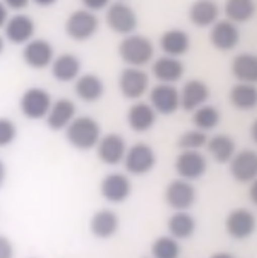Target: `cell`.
Here are the masks:
<instances>
[{
    "label": "cell",
    "instance_id": "cell-17",
    "mask_svg": "<svg viewBox=\"0 0 257 258\" xmlns=\"http://www.w3.org/2000/svg\"><path fill=\"white\" fill-rule=\"evenodd\" d=\"M97 146V157L102 163L108 166H116L123 161L125 152H126V142L119 134H107L100 137Z\"/></svg>",
    "mask_w": 257,
    "mask_h": 258
},
{
    "label": "cell",
    "instance_id": "cell-20",
    "mask_svg": "<svg viewBox=\"0 0 257 258\" xmlns=\"http://www.w3.org/2000/svg\"><path fill=\"white\" fill-rule=\"evenodd\" d=\"M77 108L73 100L70 99H59L54 102L46 114V124L53 131H63L71 120L76 117Z\"/></svg>",
    "mask_w": 257,
    "mask_h": 258
},
{
    "label": "cell",
    "instance_id": "cell-5",
    "mask_svg": "<svg viewBox=\"0 0 257 258\" xmlns=\"http://www.w3.org/2000/svg\"><path fill=\"white\" fill-rule=\"evenodd\" d=\"M105 20L111 31L122 36H128V34H131V32H134L139 23L137 14L134 13V10L130 5H126L125 2H116L113 5H108Z\"/></svg>",
    "mask_w": 257,
    "mask_h": 258
},
{
    "label": "cell",
    "instance_id": "cell-40",
    "mask_svg": "<svg viewBox=\"0 0 257 258\" xmlns=\"http://www.w3.org/2000/svg\"><path fill=\"white\" fill-rule=\"evenodd\" d=\"M249 200H251V203L257 202V184L254 180L251 181V186H249Z\"/></svg>",
    "mask_w": 257,
    "mask_h": 258
},
{
    "label": "cell",
    "instance_id": "cell-36",
    "mask_svg": "<svg viewBox=\"0 0 257 258\" xmlns=\"http://www.w3.org/2000/svg\"><path fill=\"white\" fill-rule=\"evenodd\" d=\"M82 5L85 7V10L95 13L105 10L110 5V0H82Z\"/></svg>",
    "mask_w": 257,
    "mask_h": 258
},
{
    "label": "cell",
    "instance_id": "cell-27",
    "mask_svg": "<svg viewBox=\"0 0 257 258\" xmlns=\"http://www.w3.org/2000/svg\"><path fill=\"white\" fill-rule=\"evenodd\" d=\"M231 73L237 82L255 83L257 82V58L254 54L242 52L231 61Z\"/></svg>",
    "mask_w": 257,
    "mask_h": 258
},
{
    "label": "cell",
    "instance_id": "cell-3",
    "mask_svg": "<svg viewBox=\"0 0 257 258\" xmlns=\"http://www.w3.org/2000/svg\"><path fill=\"white\" fill-rule=\"evenodd\" d=\"M154 149L146 143H136L130 149H126L123 157V165L128 174L131 175H145L151 172L156 166Z\"/></svg>",
    "mask_w": 257,
    "mask_h": 258
},
{
    "label": "cell",
    "instance_id": "cell-13",
    "mask_svg": "<svg viewBox=\"0 0 257 258\" xmlns=\"http://www.w3.org/2000/svg\"><path fill=\"white\" fill-rule=\"evenodd\" d=\"M131 181L125 174L120 172H114L107 175L102 183H100V194L102 197L114 205H120L123 203L131 194Z\"/></svg>",
    "mask_w": 257,
    "mask_h": 258
},
{
    "label": "cell",
    "instance_id": "cell-19",
    "mask_svg": "<svg viewBox=\"0 0 257 258\" xmlns=\"http://www.w3.org/2000/svg\"><path fill=\"white\" fill-rule=\"evenodd\" d=\"M151 71H152V76L160 83H173L174 85L176 82H179L183 77L185 67L179 60V57L162 55L152 63Z\"/></svg>",
    "mask_w": 257,
    "mask_h": 258
},
{
    "label": "cell",
    "instance_id": "cell-2",
    "mask_svg": "<svg viewBox=\"0 0 257 258\" xmlns=\"http://www.w3.org/2000/svg\"><path fill=\"white\" fill-rule=\"evenodd\" d=\"M119 55L120 58L130 64V67H145L154 57V46L149 39L140 34H131L125 36V39L119 45Z\"/></svg>",
    "mask_w": 257,
    "mask_h": 258
},
{
    "label": "cell",
    "instance_id": "cell-22",
    "mask_svg": "<svg viewBox=\"0 0 257 258\" xmlns=\"http://www.w3.org/2000/svg\"><path fill=\"white\" fill-rule=\"evenodd\" d=\"M51 74L57 82L68 83L79 77L80 74V60L73 54H62L59 57H54L51 61Z\"/></svg>",
    "mask_w": 257,
    "mask_h": 258
},
{
    "label": "cell",
    "instance_id": "cell-35",
    "mask_svg": "<svg viewBox=\"0 0 257 258\" xmlns=\"http://www.w3.org/2000/svg\"><path fill=\"white\" fill-rule=\"evenodd\" d=\"M17 137V126L13 120L0 117V148L10 146Z\"/></svg>",
    "mask_w": 257,
    "mask_h": 258
},
{
    "label": "cell",
    "instance_id": "cell-6",
    "mask_svg": "<svg viewBox=\"0 0 257 258\" xmlns=\"http://www.w3.org/2000/svg\"><path fill=\"white\" fill-rule=\"evenodd\" d=\"M51 105V95L43 88H29L23 92L20 99V111L29 120L45 118Z\"/></svg>",
    "mask_w": 257,
    "mask_h": 258
},
{
    "label": "cell",
    "instance_id": "cell-1",
    "mask_svg": "<svg viewBox=\"0 0 257 258\" xmlns=\"http://www.w3.org/2000/svg\"><path fill=\"white\" fill-rule=\"evenodd\" d=\"M65 136L73 148L88 151L99 143L102 137V127L100 123L92 117H74L71 123L65 127Z\"/></svg>",
    "mask_w": 257,
    "mask_h": 258
},
{
    "label": "cell",
    "instance_id": "cell-26",
    "mask_svg": "<svg viewBox=\"0 0 257 258\" xmlns=\"http://www.w3.org/2000/svg\"><path fill=\"white\" fill-rule=\"evenodd\" d=\"M89 228L91 232L97 238H111L119 231V217L116 212L110 209H102L92 215Z\"/></svg>",
    "mask_w": 257,
    "mask_h": 258
},
{
    "label": "cell",
    "instance_id": "cell-8",
    "mask_svg": "<svg viewBox=\"0 0 257 258\" xmlns=\"http://www.w3.org/2000/svg\"><path fill=\"white\" fill-rule=\"evenodd\" d=\"M196 199V187L183 178L173 180L165 189V202L174 211H188L194 206Z\"/></svg>",
    "mask_w": 257,
    "mask_h": 258
},
{
    "label": "cell",
    "instance_id": "cell-41",
    "mask_svg": "<svg viewBox=\"0 0 257 258\" xmlns=\"http://www.w3.org/2000/svg\"><path fill=\"white\" fill-rule=\"evenodd\" d=\"M33 2L40 8H48V7H53L57 0H33Z\"/></svg>",
    "mask_w": 257,
    "mask_h": 258
},
{
    "label": "cell",
    "instance_id": "cell-15",
    "mask_svg": "<svg viewBox=\"0 0 257 258\" xmlns=\"http://www.w3.org/2000/svg\"><path fill=\"white\" fill-rule=\"evenodd\" d=\"M230 163V174L239 183H251L257 175V155L254 151L245 149L236 152Z\"/></svg>",
    "mask_w": 257,
    "mask_h": 258
},
{
    "label": "cell",
    "instance_id": "cell-30",
    "mask_svg": "<svg viewBox=\"0 0 257 258\" xmlns=\"http://www.w3.org/2000/svg\"><path fill=\"white\" fill-rule=\"evenodd\" d=\"M230 102L236 109L240 111H251L257 105V91L254 83H243L239 82L231 88Z\"/></svg>",
    "mask_w": 257,
    "mask_h": 258
},
{
    "label": "cell",
    "instance_id": "cell-28",
    "mask_svg": "<svg viewBox=\"0 0 257 258\" xmlns=\"http://www.w3.org/2000/svg\"><path fill=\"white\" fill-rule=\"evenodd\" d=\"M168 231L176 240H188L196 232V220L186 211H176L168 220Z\"/></svg>",
    "mask_w": 257,
    "mask_h": 258
},
{
    "label": "cell",
    "instance_id": "cell-33",
    "mask_svg": "<svg viewBox=\"0 0 257 258\" xmlns=\"http://www.w3.org/2000/svg\"><path fill=\"white\" fill-rule=\"evenodd\" d=\"M151 253L156 258H177L180 255L179 241L173 237H159L151 246Z\"/></svg>",
    "mask_w": 257,
    "mask_h": 258
},
{
    "label": "cell",
    "instance_id": "cell-38",
    "mask_svg": "<svg viewBox=\"0 0 257 258\" xmlns=\"http://www.w3.org/2000/svg\"><path fill=\"white\" fill-rule=\"evenodd\" d=\"M2 2L5 4L7 8L10 10H14V11H22L23 8L28 7V4L31 2V0H2Z\"/></svg>",
    "mask_w": 257,
    "mask_h": 258
},
{
    "label": "cell",
    "instance_id": "cell-14",
    "mask_svg": "<svg viewBox=\"0 0 257 258\" xmlns=\"http://www.w3.org/2000/svg\"><path fill=\"white\" fill-rule=\"evenodd\" d=\"M225 229L234 240H246L252 235L255 229V218L248 209H234L225 220Z\"/></svg>",
    "mask_w": 257,
    "mask_h": 258
},
{
    "label": "cell",
    "instance_id": "cell-9",
    "mask_svg": "<svg viewBox=\"0 0 257 258\" xmlns=\"http://www.w3.org/2000/svg\"><path fill=\"white\" fill-rule=\"evenodd\" d=\"M149 86L148 74L136 67L125 68L119 77V89L128 100H137L146 94Z\"/></svg>",
    "mask_w": 257,
    "mask_h": 258
},
{
    "label": "cell",
    "instance_id": "cell-23",
    "mask_svg": "<svg viewBox=\"0 0 257 258\" xmlns=\"http://www.w3.org/2000/svg\"><path fill=\"white\" fill-rule=\"evenodd\" d=\"M156 111L149 103L137 102L134 103L126 114V121L134 133H146L156 123Z\"/></svg>",
    "mask_w": 257,
    "mask_h": 258
},
{
    "label": "cell",
    "instance_id": "cell-21",
    "mask_svg": "<svg viewBox=\"0 0 257 258\" xmlns=\"http://www.w3.org/2000/svg\"><path fill=\"white\" fill-rule=\"evenodd\" d=\"M220 8L216 0H196L189 7L188 17L197 28H208L219 20Z\"/></svg>",
    "mask_w": 257,
    "mask_h": 258
},
{
    "label": "cell",
    "instance_id": "cell-11",
    "mask_svg": "<svg viewBox=\"0 0 257 258\" xmlns=\"http://www.w3.org/2000/svg\"><path fill=\"white\" fill-rule=\"evenodd\" d=\"M23 61L33 70H45L54 60V48L45 39H31L22 52Z\"/></svg>",
    "mask_w": 257,
    "mask_h": 258
},
{
    "label": "cell",
    "instance_id": "cell-25",
    "mask_svg": "<svg viewBox=\"0 0 257 258\" xmlns=\"http://www.w3.org/2000/svg\"><path fill=\"white\" fill-rule=\"evenodd\" d=\"M160 49L165 55L171 57H182L189 51L191 40L186 31L183 29H168L160 37Z\"/></svg>",
    "mask_w": 257,
    "mask_h": 258
},
{
    "label": "cell",
    "instance_id": "cell-10",
    "mask_svg": "<svg viewBox=\"0 0 257 258\" xmlns=\"http://www.w3.org/2000/svg\"><path fill=\"white\" fill-rule=\"evenodd\" d=\"M149 105L162 115H171L180 108V95L173 83H159L149 91Z\"/></svg>",
    "mask_w": 257,
    "mask_h": 258
},
{
    "label": "cell",
    "instance_id": "cell-18",
    "mask_svg": "<svg viewBox=\"0 0 257 258\" xmlns=\"http://www.w3.org/2000/svg\"><path fill=\"white\" fill-rule=\"evenodd\" d=\"M179 95H180V106L185 111L192 112L196 108L207 103V100L210 99V88L205 82L199 79H192L183 85L182 92H179Z\"/></svg>",
    "mask_w": 257,
    "mask_h": 258
},
{
    "label": "cell",
    "instance_id": "cell-37",
    "mask_svg": "<svg viewBox=\"0 0 257 258\" xmlns=\"http://www.w3.org/2000/svg\"><path fill=\"white\" fill-rule=\"evenodd\" d=\"M13 255H14V247L11 241L7 237L0 235V258H10Z\"/></svg>",
    "mask_w": 257,
    "mask_h": 258
},
{
    "label": "cell",
    "instance_id": "cell-43",
    "mask_svg": "<svg viewBox=\"0 0 257 258\" xmlns=\"http://www.w3.org/2000/svg\"><path fill=\"white\" fill-rule=\"evenodd\" d=\"M255 129H257V124L252 123V126H251V137H252V142H255Z\"/></svg>",
    "mask_w": 257,
    "mask_h": 258
},
{
    "label": "cell",
    "instance_id": "cell-42",
    "mask_svg": "<svg viewBox=\"0 0 257 258\" xmlns=\"http://www.w3.org/2000/svg\"><path fill=\"white\" fill-rule=\"evenodd\" d=\"M5 178H7V168H5V163H4V161L0 160V187L4 186Z\"/></svg>",
    "mask_w": 257,
    "mask_h": 258
},
{
    "label": "cell",
    "instance_id": "cell-44",
    "mask_svg": "<svg viewBox=\"0 0 257 258\" xmlns=\"http://www.w3.org/2000/svg\"><path fill=\"white\" fill-rule=\"evenodd\" d=\"M4 49H5V40H4L2 36H0V54L4 52Z\"/></svg>",
    "mask_w": 257,
    "mask_h": 258
},
{
    "label": "cell",
    "instance_id": "cell-12",
    "mask_svg": "<svg viewBox=\"0 0 257 258\" xmlns=\"http://www.w3.org/2000/svg\"><path fill=\"white\" fill-rule=\"evenodd\" d=\"M210 42L219 51L234 49L240 42V31L237 28V23H233L227 19L213 23L210 32Z\"/></svg>",
    "mask_w": 257,
    "mask_h": 258
},
{
    "label": "cell",
    "instance_id": "cell-29",
    "mask_svg": "<svg viewBox=\"0 0 257 258\" xmlns=\"http://www.w3.org/2000/svg\"><path fill=\"white\" fill-rule=\"evenodd\" d=\"M208 152L217 163H228L236 154V142L227 134H217L207 140Z\"/></svg>",
    "mask_w": 257,
    "mask_h": 258
},
{
    "label": "cell",
    "instance_id": "cell-34",
    "mask_svg": "<svg viewBox=\"0 0 257 258\" xmlns=\"http://www.w3.org/2000/svg\"><path fill=\"white\" fill-rule=\"evenodd\" d=\"M207 133L205 131H200V129H191V131H186L180 136L177 145L179 148L182 149H186V151H199L200 148H203L207 145Z\"/></svg>",
    "mask_w": 257,
    "mask_h": 258
},
{
    "label": "cell",
    "instance_id": "cell-16",
    "mask_svg": "<svg viewBox=\"0 0 257 258\" xmlns=\"http://www.w3.org/2000/svg\"><path fill=\"white\" fill-rule=\"evenodd\" d=\"M5 37L14 45H25L34 37L36 23L26 14H16L8 17L5 26Z\"/></svg>",
    "mask_w": 257,
    "mask_h": 258
},
{
    "label": "cell",
    "instance_id": "cell-32",
    "mask_svg": "<svg viewBox=\"0 0 257 258\" xmlns=\"http://www.w3.org/2000/svg\"><path fill=\"white\" fill-rule=\"evenodd\" d=\"M192 123L200 131H211L220 123V112L213 105H202L192 111Z\"/></svg>",
    "mask_w": 257,
    "mask_h": 258
},
{
    "label": "cell",
    "instance_id": "cell-39",
    "mask_svg": "<svg viewBox=\"0 0 257 258\" xmlns=\"http://www.w3.org/2000/svg\"><path fill=\"white\" fill-rule=\"evenodd\" d=\"M7 20H8V8L5 7L2 0H0V29L5 26Z\"/></svg>",
    "mask_w": 257,
    "mask_h": 258
},
{
    "label": "cell",
    "instance_id": "cell-31",
    "mask_svg": "<svg viewBox=\"0 0 257 258\" xmlns=\"http://www.w3.org/2000/svg\"><path fill=\"white\" fill-rule=\"evenodd\" d=\"M223 13L227 20L233 23H245L252 19L255 4L254 0H227L223 5Z\"/></svg>",
    "mask_w": 257,
    "mask_h": 258
},
{
    "label": "cell",
    "instance_id": "cell-24",
    "mask_svg": "<svg viewBox=\"0 0 257 258\" xmlns=\"http://www.w3.org/2000/svg\"><path fill=\"white\" fill-rule=\"evenodd\" d=\"M76 95L82 102L86 103H94L100 100L105 92V85L102 79L95 74H85L76 79V86H74Z\"/></svg>",
    "mask_w": 257,
    "mask_h": 258
},
{
    "label": "cell",
    "instance_id": "cell-45",
    "mask_svg": "<svg viewBox=\"0 0 257 258\" xmlns=\"http://www.w3.org/2000/svg\"><path fill=\"white\" fill-rule=\"evenodd\" d=\"M116 2H125V0H116Z\"/></svg>",
    "mask_w": 257,
    "mask_h": 258
},
{
    "label": "cell",
    "instance_id": "cell-4",
    "mask_svg": "<svg viewBox=\"0 0 257 258\" xmlns=\"http://www.w3.org/2000/svg\"><path fill=\"white\" fill-rule=\"evenodd\" d=\"M99 29V19L89 10H77L70 14L65 23L68 37L76 42L89 40Z\"/></svg>",
    "mask_w": 257,
    "mask_h": 258
},
{
    "label": "cell",
    "instance_id": "cell-7",
    "mask_svg": "<svg viewBox=\"0 0 257 258\" xmlns=\"http://www.w3.org/2000/svg\"><path fill=\"white\" fill-rule=\"evenodd\" d=\"M174 169L177 175L183 180L194 181L205 175L208 169V161L203 154L199 151H186L180 152L174 161Z\"/></svg>",
    "mask_w": 257,
    "mask_h": 258
}]
</instances>
